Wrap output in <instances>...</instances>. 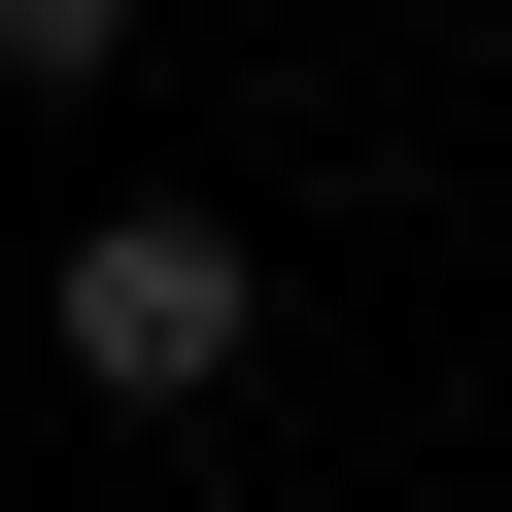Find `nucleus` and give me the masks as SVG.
Masks as SVG:
<instances>
[{"instance_id":"nucleus-1","label":"nucleus","mask_w":512,"mask_h":512,"mask_svg":"<svg viewBox=\"0 0 512 512\" xmlns=\"http://www.w3.org/2000/svg\"><path fill=\"white\" fill-rule=\"evenodd\" d=\"M69 376H103V410L274 376V239H239V205H103V239H69Z\"/></svg>"},{"instance_id":"nucleus-2","label":"nucleus","mask_w":512,"mask_h":512,"mask_svg":"<svg viewBox=\"0 0 512 512\" xmlns=\"http://www.w3.org/2000/svg\"><path fill=\"white\" fill-rule=\"evenodd\" d=\"M69 69H137V0H0V103H69Z\"/></svg>"}]
</instances>
